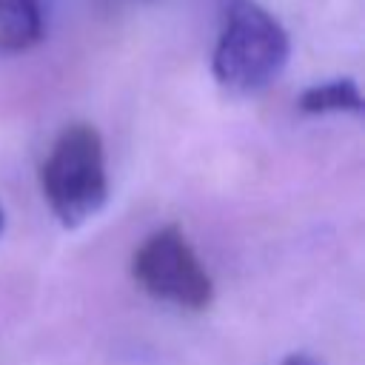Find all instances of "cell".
<instances>
[{"label": "cell", "mask_w": 365, "mask_h": 365, "mask_svg": "<svg viewBox=\"0 0 365 365\" xmlns=\"http://www.w3.org/2000/svg\"><path fill=\"white\" fill-rule=\"evenodd\" d=\"M131 274L148 297L177 308L202 311L214 299V279L177 225H165L145 237L134 251Z\"/></svg>", "instance_id": "cell-3"}, {"label": "cell", "mask_w": 365, "mask_h": 365, "mask_svg": "<svg viewBox=\"0 0 365 365\" xmlns=\"http://www.w3.org/2000/svg\"><path fill=\"white\" fill-rule=\"evenodd\" d=\"M3 231H6V211H3V205H0V237H3Z\"/></svg>", "instance_id": "cell-7"}, {"label": "cell", "mask_w": 365, "mask_h": 365, "mask_svg": "<svg viewBox=\"0 0 365 365\" xmlns=\"http://www.w3.org/2000/svg\"><path fill=\"white\" fill-rule=\"evenodd\" d=\"M297 106L302 114H359L365 100H362V91L356 86V80L351 77H336V80H328V83H317V86H308L299 97H297Z\"/></svg>", "instance_id": "cell-5"}, {"label": "cell", "mask_w": 365, "mask_h": 365, "mask_svg": "<svg viewBox=\"0 0 365 365\" xmlns=\"http://www.w3.org/2000/svg\"><path fill=\"white\" fill-rule=\"evenodd\" d=\"M282 365H322L317 356H311V354H305V351H297V354H288L285 359H282Z\"/></svg>", "instance_id": "cell-6"}, {"label": "cell", "mask_w": 365, "mask_h": 365, "mask_svg": "<svg viewBox=\"0 0 365 365\" xmlns=\"http://www.w3.org/2000/svg\"><path fill=\"white\" fill-rule=\"evenodd\" d=\"M40 185L54 217L66 228H77L100 214L108 200L100 131L88 123L66 125L40 168Z\"/></svg>", "instance_id": "cell-2"}, {"label": "cell", "mask_w": 365, "mask_h": 365, "mask_svg": "<svg viewBox=\"0 0 365 365\" xmlns=\"http://www.w3.org/2000/svg\"><path fill=\"white\" fill-rule=\"evenodd\" d=\"M46 34L40 0H0V54L34 48Z\"/></svg>", "instance_id": "cell-4"}, {"label": "cell", "mask_w": 365, "mask_h": 365, "mask_svg": "<svg viewBox=\"0 0 365 365\" xmlns=\"http://www.w3.org/2000/svg\"><path fill=\"white\" fill-rule=\"evenodd\" d=\"M291 57V40L282 23L254 0H231L214 46V80L234 94L262 91L279 77Z\"/></svg>", "instance_id": "cell-1"}]
</instances>
